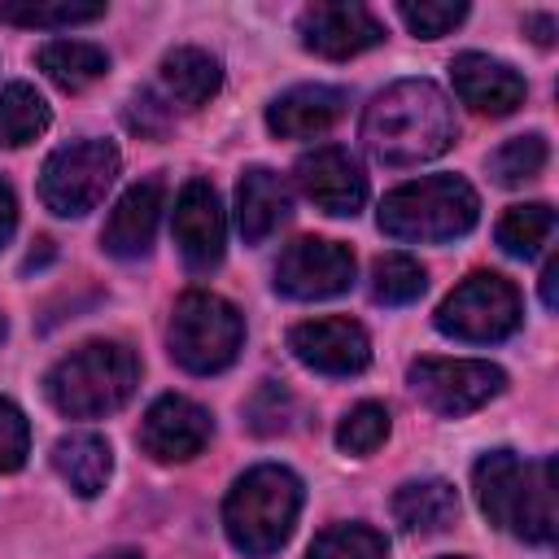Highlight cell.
<instances>
[{
	"instance_id": "cb8c5ba5",
	"label": "cell",
	"mask_w": 559,
	"mask_h": 559,
	"mask_svg": "<svg viewBox=\"0 0 559 559\" xmlns=\"http://www.w3.org/2000/svg\"><path fill=\"white\" fill-rule=\"evenodd\" d=\"M48 127V105L31 83H9L0 92V148H22Z\"/></svg>"
},
{
	"instance_id": "484cf974",
	"label": "cell",
	"mask_w": 559,
	"mask_h": 559,
	"mask_svg": "<svg viewBox=\"0 0 559 559\" xmlns=\"http://www.w3.org/2000/svg\"><path fill=\"white\" fill-rule=\"evenodd\" d=\"M424 284H428L424 266L415 258H406V253H384L371 266V297L380 306H406V301H415L424 293Z\"/></svg>"
},
{
	"instance_id": "44dd1931",
	"label": "cell",
	"mask_w": 559,
	"mask_h": 559,
	"mask_svg": "<svg viewBox=\"0 0 559 559\" xmlns=\"http://www.w3.org/2000/svg\"><path fill=\"white\" fill-rule=\"evenodd\" d=\"M52 467L61 472V480L79 493V498H96L114 472V454L109 441L96 432H70L52 445Z\"/></svg>"
},
{
	"instance_id": "277c9868",
	"label": "cell",
	"mask_w": 559,
	"mask_h": 559,
	"mask_svg": "<svg viewBox=\"0 0 559 559\" xmlns=\"http://www.w3.org/2000/svg\"><path fill=\"white\" fill-rule=\"evenodd\" d=\"M297 511H301V480L280 463H262L231 485L223 502V528L240 555L266 559L288 542Z\"/></svg>"
},
{
	"instance_id": "f1b7e54d",
	"label": "cell",
	"mask_w": 559,
	"mask_h": 559,
	"mask_svg": "<svg viewBox=\"0 0 559 559\" xmlns=\"http://www.w3.org/2000/svg\"><path fill=\"white\" fill-rule=\"evenodd\" d=\"M105 13V4H74V0H61V4H0V22L9 26H35V31H52V26H79V22H96Z\"/></svg>"
},
{
	"instance_id": "f35d334b",
	"label": "cell",
	"mask_w": 559,
	"mask_h": 559,
	"mask_svg": "<svg viewBox=\"0 0 559 559\" xmlns=\"http://www.w3.org/2000/svg\"><path fill=\"white\" fill-rule=\"evenodd\" d=\"M100 559H144V555H140V550H127V546H122V550H105Z\"/></svg>"
},
{
	"instance_id": "836d02e7",
	"label": "cell",
	"mask_w": 559,
	"mask_h": 559,
	"mask_svg": "<svg viewBox=\"0 0 559 559\" xmlns=\"http://www.w3.org/2000/svg\"><path fill=\"white\" fill-rule=\"evenodd\" d=\"M166 122H170V109H166V105H157V96H153V92H140V96L131 100V109H127V127H131V131H140V135H162V131H166Z\"/></svg>"
},
{
	"instance_id": "6da1fadb",
	"label": "cell",
	"mask_w": 559,
	"mask_h": 559,
	"mask_svg": "<svg viewBox=\"0 0 559 559\" xmlns=\"http://www.w3.org/2000/svg\"><path fill=\"white\" fill-rule=\"evenodd\" d=\"M454 109L428 79H402L384 87L362 114V140L384 166H419L454 144Z\"/></svg>"
},
{
	"instance_id": "d6986e66",
	"label": "cell",
	"mask_w": 559,
	"mask_h": 559,
	"mask_svg": "<svg viewBox=\"0 0 559 559\" xmlns=\"http://www.w3.org/2000/svg\"><path fill=\"white\" fill-rule=\"evenodd\" d=\"M284 218H288V183L266 166H249L236 188V223L245 245H262Z\"/></svg>"
},
{
	"instance_id": "8d00e7d4",
	"label": "cell",
	"mask_w": 559,
	"mask_h": 559,
	"mask_svg": "<svg viewBox=\"0 0 559 559\" xmlns=\"http://www.w3.org/2000/svg\"><path fill=\"white\" fill-rule=\"evenodd\" d=\"M35 245H39V249H31V253H26V262H22V271H26V275L52 262V240H35Z\"/></svg>"
},
{
	"instance_id": "3957f363",
	"label": "cell",
	"mask_w": 559,
	"mask_h": 559,
	"mask_svg": "<svg viewBox=\"0 0 559 559\" xmlns=\"http://www.w3.org/2000/svg\"><path fill=\"white\" fill-rule=\"evenodd\" d=\"M135 384H140V362L122 341H87L44 376L48 402L70 419H96L127 406Z\"/></svg>"
},
{
	"instance_id": "ab89813d",
	"label": "cell",
	"mask_w": 559,
	"mask_h": 559,
	"mask_svg": "<svg viewBox=\"0 0 559 559\" xmlns=\"http://www.w3.org/2000/svg\"><path fill=\"white\" fill-rule=\"evenodd\" d=\"M4 332H9V323H4V314H0V341H4Z\"/></svg>"
},
{
	"instance_id": "d590c367",
	"label": "cell",
	"mask_w": 559,
	"mask_h": 559,
	"mask_svg": "<svg viewBox=\"0 0 559 559\" xmlns=\"http://www.w3.org/2000/svg\"><path fill=\"white\" fill-rule=\"evenodd\" d=\"M524 26L533 31V39L546 48V44H555V17L550 13H533V17H524Z\"/></svg>"
},
{
	"instance_id": "74e56055",
	"label": "cell",
	"mask_w": 559,
	"mask_h": 559,
	"mask_svg": "<svg viewBox=\"0 0 559 559\" xmlns=\"http://www.w3.org/2000/svg\"><path fill=\"white\" fill-rule=\"evenodd\" d=\"M555 275H559V262H546V271H542V301L555 310Z\"/></svg>"
},
{
	"instance_id": "5b68a950",
	"label": "cell",
	"mask_w": 559,
	"mask_h": 559,
	"mask_svg": "<svg viewBox=\"0 0 559 559\" xmlns=\"http://www.w3.org/2000/svg\"><path fill=\"white\" fill-rule=\"evenodd\" d=\"M480 201L459 175H428L393 188L380 201V231L411 245H441L476 227Z\"/></svg>"
},
{
	"instance_id": "d4e9b609",
	"label": "cell",
	"mask_w": 559,
	"mask_h": 559,
	"mask_svg": "<svg viewBox=\"0 0 559 559\" xmlns=\"http://www.w3.org/2000/svg\"><path fill=\"white\" fill-rule=\"evenodd\" d=\"M555 231V210L533 201V205H511L498 223V245L511 253V258H533Z\"/></svg>"
},
{
	"instance_id": "5bb4252c",
	"label": "cell",
	"mask_w": 559,
	"mask_h": 559,
	"mask_svg": "<svg viewBox=\"0 0 559 559\" xmlns=\"http://www.w3.org/2000/svg\"><path fill=\"white\" fill-rule=\"evenodd\" d=\"M214 424H210V411L179 397V393H166L157 397L148 411H144V424H140V445L144 454H153L157 463H183L192 454L205 450Z\"/></svg>"
},
{
	"instance_id": "7c38bea8",
	"label": "cell",
	"mask_w": 559,
	"mask_h": 559,
	"mask_svg": "<svg viewBox=\"0 0 559 559\" xmlns=\"http://www.w3.org/2000/svg\"><path fill=\"white\" fill-rule=\"evenodd\" d=\"M175 245L179 258L192 271H214L223 262V240H227V218L218 205V192L205 179H188L179 201H175Z\"/></svg>"
},
{
	"instance_id": "83f0119b",
	"label": "cell",
	"mask_w": 559,
	"mask_h": 559,
	"mask_svg": "<svg viewBox=\"0 0 559 559\" xmlns=\"http://www.w3.org/2000/svg\"><path fill=\"white\" fill-rule=\"evenodd\" d=\"M546 157H550L546 140H542L537 131H528V135H515V140H507V144H498V148L489 153V175H493L498 183L515 188V183L542 175Z\"/></svg>"
},
{
	"instance_id": "ffe728a7",
	"label": "cell",
	"mask_w": 559,
	"mask_h": 559,
	"mask_svg": "<svg viewBox=\"0 0 559 559\" xmlns=\"http://www.w3.org/2000/svg\"><path fill=\"white\" fill-rule=\"evenodd\" d=\"M393 520L406 528V533H445L454 520H459V493L450 480H406L397 493H393Z\"/></svg>"
},
{
	"instance_id": "e0dca14e",
	"label": "cell",
	"mask_w": 559,
	"mask_h": 559,
	"mask_svg": "<svg viewBox=\"0 0 559 559\" xmlns=\"http://www.w3.org/2000/svg\"><path fill=\"white\" fill-rule=\"evenodd\" d=\"M157 218H162V179L131 183L118 197V205L109 210V223L100 231L105 253H114V258H140V253H148L153 231H157Z\"/></svg>"
},
{
	"instance_id": "ba28073f",
	"label": "cell",
	"mask_w": 559,
	"mask_h": 559,
	"mask_svg": "<svg viewBox=\"0 0 559 559\" xmlns=\"http://www.w3.org/2000/svg\"><path fill=\"white\" fill-rule=\"evenodd\" d=\"M114 175H118V148L109 140H79L48 153L39 170V197L52 214L79 218L100 205Z\"/></svg>"
},
{
	"instance_id": "52a82bcc",
	"label": "cell",
	"mask_w": 559,
	"mask_h": 559,
	"mask_svg": "<svg viewBox=\"0 0 559 559\" xmlns=\"http://www.w3.org/2000/svg\"><path fill=\"white\" fill-rule=\"evenodd\" d=\"M520 293L507 275L498 271H472L441 306H437V328L454 341L467 345H489L502 341L520 328Z\"/></svg>"
},
{
	"instance_id": "7402d4cb",
	"label": "cell",
	"mask_w": 559,
	"mask_h": 559,
	"mask_svg": "<svg viewBox=\"0 0 559 559\" xmlns=\"http://www.w3.org/2000/svg\"><path fill=\"white\" fill-rule=\"evenodd\" d=\"M223 83V70L201 48H175L162 57V92L179 109H201Z\"/></svg>"
},
{
	"instance_id": "4316f807",
	"label": "cell",
	"mask_w": 559,
	"mask_h": 559,
	"mask_svg": "<svg viewBox=\"0 0 559 559\" xmlns=\"http://www.w3.org/2000/svg\"><path fill=\"white\" fill-rule=\"evenodd\" d=\"M384 555L389 542L371 524H332L306 550V559H384Z\"/></svg>"
},
{
	"instance_id": "e575fe53",
	"label": "cell",
	"mask_w": 559,
	"mask_h": 559,
	"mask_svg": "<svg viewBox=\"0 0 559 559\" xmlns=\"http://www.w3.org/2000/svg\"><path fill=\"white\" fill-rule=\"evenodd\" d=\"M13 227H17V201H13V188L0 179V249L9 245Z\"/></svg>"
},
{
	"instance_id": "d6a6232c",
	"label": "cell",
	"mask_w": 559,
	"mask_h": 559,
	"mask_svg": "<svg viewBox=\"0 0 559 559\" xmlns=\"http://www.w3.org/2000/svg\"><path fill=\"white\" fill-rule=\"evenodd\" d=\"M31 454V428H26V415L0 397V472H17Z\"/></svg>"
},
{
	"instance_id": "9a60e30c",
	"label": "cell",
	"mask_w": 559,
	"mask_h": 559,
	"mask_svg": "<svg viewBox=\"0 0 559 559\" xmlns=\"http://www.w3.org/2000/svg\"><path fill=\"white\" fill-rule=\"evenodd\" d=\"M297 35L310 52L328 61H345L358 57L362 48H376L384 39V26L362 4H310L297 17Z\"/></svg>"
},
{
	"instance_id": "30bf717a",
	"label": "cell",
	"mask_w": 559,
	"mask_h": 559,
	"mask_svg": "<svg viewBox=\"0 0 559 559\" xmlns=\"http://www.w3.org/2000/svg\"><path fill=\"white\" fill-rule=\"evenodd\" d=\"M354 280V253L336 240H293L275 262V288L293 301H323L345 293Z\"/></svg>"
},
{
	"instance_id": "8fae6325",
	"label": "cell",
	"mask_w": 559,
	"mask_h": 559,
	"mask_svg": "<svg viewBox=\"0 0 559 559\" xmlns=\"http://www.w3.org/2000/svg\"><path fill=\"white\" fill-rule=\"evenodd\" d=\"M293 175H297V188L306 192V201H314L323 214L354 218L367 201V175L341 144H319V148L301 153Z\"/></svg>"
},
{
	"instance_id": "4dcf8cb0",
	"label": "cell",
	"mask_w": 559,
	"mask_h": 559,
	"mask_svg": "<svg viewBox=\"0 0 559 559\" xmlns=\"http://www.w3.org/2000/svg\"><path fill=\"white\" fill-rule=\"evenodd\" d=\"M397 17L419 35V39H441L450 35L463 17H467V4H450V0H424V4H397Z\"/></svg>"
},
{
	"instance_id": "8992f818",
	"label": "cell",
	"mask_w": 559,
	"mask_h": 559,
	"mask_svg": "<svg viewBox=\"0 0 559 559\" xmlns=\"http://www.w3.org/2000/svg\"><path fill=\"white\" fill-rule=\"evenodd\" d=\"M245 319L218 293H183L170 314V358L192 376H214L236 362Z\"/></svg>"
},
{
	"instance_id": "9c48e42d",
	"label": "cell",
	"mask_w": 559,
	"mask_h": 559,
	"mask_svg": "<svg viewBox=\"0 0 559 559\" xmlns=\"http://www.w3.org/2000/svg\"><path fill=\"white\" fill-rule=\"evenodd\" d=\"M406 380H411V393L432 415H445V419L472 415L507 384L502 367L480 362V358H419V362H411Z\"/></svg>"
},
{
	"instance_id": "4fadbf2b",
	"label": "cell",
	"mask_w": 559,
	"mask_h": 559,
	"mask_svg": "<svg viewBox=\"0 0 559 559\" xmlns=\"http://www.w3.org/2000/svg\"><path fill=\"white\" fill-rule=\"evenodd\" d=\"M288 349H293L306 367H314V371H323V376H354V371H362V367L371 362V341H367V332H362L354 319H345V314H328V319H306V323H297V328L288 332Z\"/></svg>"
},
{
	"instance_id": "603a6c76",
	"label": "cell",
	"mask_w": 559,
	"mask_h": 559,
	"mask_svg": "<svg viewBox=\"0 0 559 559\" xmlns=\"http://www.w3.org/2000/svg\"><path fill=\"white\" fill-rule=\"evenodd\" d=\"M35 61H39V70H44L61 92H83V87H92L96 79H105V70H109L105 48L83 44V39H48V44L35 52Z\"/></svg>"
},
{
	"instance_id": "1f68e13d",
	"label": "cell",
	"mask_w": 559,
	"mask_h": 559,
	"mask_svg": "<svg viewBox=\"0 0 559 559\" xmlns=\"http://www.w3.org/2000/svg\"><path fill=\"white\" fill-rule=\"evenodd\" d=\"M288 415H293V397H288V389L284 384H275V380H266V384H258V393L245 402V419H249V428L253 432H280L284 424H288Z\"/></svg>"
},
{
	"instance_id": "7a4b0ae2",
	"label": "cell",
	"mask_w": 559,
	"mask_h": 559,
	"mask_svg": "<svg viewBox=\"0 0 559 559\" xmlns=\"http://www.w3.org/2000/svg\"><path fill=\"white\" fill-rule=\"evenodd\" d=\"M472 480L489 524L537 546L555 537V459H520L511 450H493L476 463Z\"/></svg>"
},
{
	"instance_id": "f546056e",
	"label": "cell",
	"mask_w": 559,
	"mask_h": 559,
	"mask_svg": "<svg viewBox=\"0 0 559 559\" xmlns=\"http://www.w3.org/2000/svg\"><path fill=\"white\" fill-rule=\"evenodd\" d=\"M384 437H389V411L380 402H358L336 428V445L345 454H371Z\"/></svg>"
},
{
	"instance_id": "ac0fdd59",
	"label": "cell",
	"mask_w": 559,
	"mask_h": 559,
	"mask_svg": "<svg viewBox=\"0 0 559 559\" xmlns=\"http://www.w3.org/2000/svg\"><path fill=\"white\" fill-rule=\"evenodd\" d=\"M345 92L341 87H328V83H301V87H288L284 96L271 100L266 109V127L284 140H310V135H323L341 114H345Z\"/></svg>"
},
{
	"instance_id": "2e32d148",
	"label": "cell",
	"mask_w": 559,
	"mask_h": 559,
	"mask_svg": "<svg viewBox=\"0 0 559 559\" xmlns=\"http://www.w3.org/2000/svg\"><path fill=\"white\" fill-rule=\"evenodd\" d=\"M450 79H454L459 100L472 105L476 114L502 118V114H511L515 105H524V79H520L507 61H498V57L459 52L454 66H450Z\"/></svg>"
}]
</instances>
